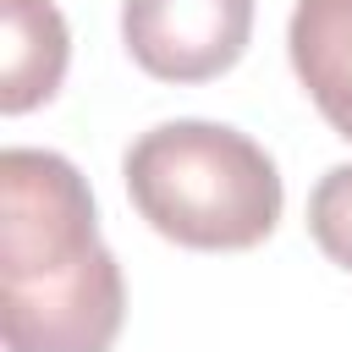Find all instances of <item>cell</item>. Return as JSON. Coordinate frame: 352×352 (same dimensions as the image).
<instances>
[{
  "label": "cell",
  "instance_id": "obj_2",
  "mask_svg": "<svg viewBox=\"0 0 352 352\" xmlns=\"http://www.w3.org/2000/svg\"><path fill=\"white\" fill-rule=\"evenodd\" d=\"M138 214L176 248H258L286 204L280 170L248 132L226 121H160L121 160Z\"/></svg>",
  "mask_w": 352,
  "mask_h": 352
},
{
  "label": "cell",
  "instance_id": "obj_5",
  "mask_svg": "<svg viewBox=\"0 0 352 352\" xmlns=\"http://www.w3.org/2000/svg\"><path fill=\"white\" fill-rule=\"evenodd\" d=\"M286 50L314 110L352 143V0H297Z\"/></svg>",
  "mask_w": 352,
  "mask_h": 352
},
{
  "label": "cell",
  "instance_id": "obj_4",
  "mask_svg": "<svg viewBox=\"0 0 352 352\" xmlns=\"http://www.w3.org/2000/svg\"><path fill=\"white\" fill-rule=\"evenodd\" d=\"M0 110L22 116L60 94L72 33L55 0H0Z\"/></svg>",
  "mask_w": 352,
  "mask_h": 352
},
{
  "label": "cell",
  "instance_id": "obj_1",
  "mask_svg": "<svg viewBox=\"0 0 352 352\" xmlns=\"http://www.w3.org/2000/svg\"><path fill=\"white\" fill-rule=\"evenodd\" d=\"M126 319L116 253L82 170L55 148L0 154V336L6 352H110Z\"/></svg>",
  "mask_w": 352,
  "mask_h": 352
},
{
  "label": "cell",
  "instance_id": "obj_6",
  "mask_svg": "<svg viewBox=\"0 0 352 352\" xmlns=\"http://www.w3.org/2000/svg\"><path fill=\"white\" fill-rule=\"evenodd\" d=\"M308 236L341 270H352V165H330L308 192Z\"/></svg>",
  "mask_w": 352,
  "mask_h": 352
},
{
  "label": "cell",
  "instance_id": "obj_3",
  "mask_svg": "<svg viewBox=\"0 0 352 352\" xmlns=\"http://www.w3.org/2000/svg\"><path fill=\"white\" fill-rule=\"evenodd\" d=\"M126 55L160 82H209L253 38V0H121Z\"/></svg>",
  "mask_w": 352,
  "mask_h": 352
}]
</instances>
